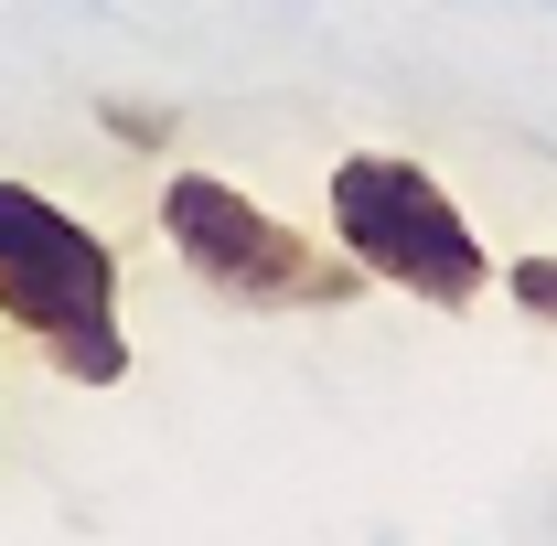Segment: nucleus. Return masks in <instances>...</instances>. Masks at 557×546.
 <instances>
[{
  "instance_id": "nucleus-1",
  "label": "nucleus",
  "mask_w": 557,
  "mask_h": 546,
  "mask_svg": "<svg viewBox=\"0 0 557 546\" xmlns=\"http://www.w3.org/2000/svg\"><path fill=\"white\" fill-rule=\"evenodd\" d=\"M0 322L44 343L65 386H119L129 333H119V247L75 225L54 194L0 183Z\"/></svg>"
},
{
  "instance_id": "nucleus-4",
  "label": "nucleus",
  "mask_w": 557,
  "mask_h": 546,
  "mask_svg": "<svg viewBox=\"0 0 557 546\" xmlns=\"http://www.w3.org/2000/svg\"><path fill=\"white\" fill-rule=\"evenodd\" d=\"M504 300H515L525 322H547V333H557V247H547V258H515V269H504Z\"/></svg>"
},
{
  "instance_id": "nucleus-5",
  "label": "nucleus",
  "mask_w": 557,
  "mask_h": 546,
  "mask_svg": "<svg viewBox=\"0 0 557 546\" xmlns=\"http://www.w3.org/2000/svg\"><path fill=\"white\" fill-rule=\"evenodd\" d=\"M108 129L139 139V150H161V139H172V119H161V108H119V97H108Z\"/></svg>"
},
{
  "instance_id": "nucleus-3",
  "label": "nucleus",
  "mask_w": 557,
  "mask_h": 546,
  "mask_svg": "<svg viewBox=\"0 0 557 546\" xmlns=\"http://www.w3.org/2000/svg\"><path fill=\"white\" fill-rule=\"evenodd\" d=\"M161 236H172V258L205 278L214 300H236V311H344V300H364V269H354L344 247L278 225L269 204H247V194L214 183V172H172V183H161Z\"/></svg>"
},
{
  "instance_id": "nucleus-6",
  "label": "nucleus",
  "mask_w": 557,
  "mask_h": 546,
  "mask_svg": "<svg viewBox=\"0 0 557 546\" xmlns=\"http://www.w3.org/2000/svg\"><path fill=\"white\" fill-rule=\"evenodd\" d=\"M547 11H557V0H547Z\"/></svg>"
},
{
  "instance_id": "nucleus-2",
  "label": "nucleus",
  "mask_w": 557,
  "mask_h": 546,
  "mask_svg": "<svg viewBox=\"0 0 557 546\" xmlns=\"http://www.w3.org/2000/svg\"><path fill=\"white\" fill-rule=\"evenodd\" d=\"M322 204H333V247L354 269L429 300V311H472L493 289V258L472 236V214L450 204V183L418 172L408 150H344Z\"/></svg>"
}]
</instances>
